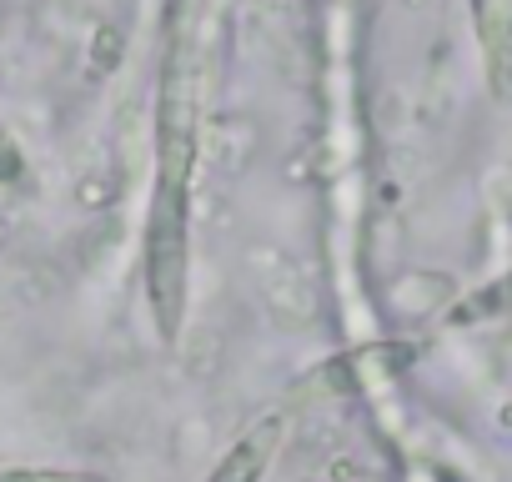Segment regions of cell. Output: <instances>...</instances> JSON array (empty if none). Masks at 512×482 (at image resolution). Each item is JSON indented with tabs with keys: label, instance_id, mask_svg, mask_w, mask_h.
Returning <instances> with one entry per match:
<instances>
[{
	"label": "cell",
	"instance_id": "cell-1",
	"mask_svg": "<svg viewBox=\"0 0 512 482\" xmlns=\"http://www.w3.org/2000/svg\"><path fill=\"white\" fill-rule=\"evenodd\" d=\"M191 186H196V71L186 41H176L156 106V176L141 231V272L156 332L181 337L191 297Z\"/></svg>",
	"mask_w": 512,
	"mask_h": 482
},
{
	"label": "cell",
	"instance_id": "cell-2",
	"mask_svg": "<svg viewBox=\"0 0 512 482\" xmlns=\"http://www.w3.org/2000/svg\"><path fill=\"white\" fill-rule=\"evenodd\" d=\"M287 432H292V417H287V412H262L251 427L236 432V442L221 452V462L211 467L206 482H262L267 467L277 462Z\"/></svg>",
	"mask_w": 512,
	"mask_h": 482
},
{
	"label": "cell",
	"instance_id": "cell-3",
	"mask_svg": "<svg viewBox=\"0 0 512 482\" xmlns=\"http://www.w3.org/2000/svg\"><path fill=\"white\" fill-rule=\"evenodd\" d=\"M482 66L502 101H512V0H477Z\"/></svg>",
	"mask_w": 512,
	"mask_h": 482
},
{
	"label": "cell",
	"instance_id": "cell-4",
	"mask_svg": "<svg viewBox=\"0 0 512 482\" xmlns=\"http://www.w3.org/2000/svg\"><path fill=\"white\" fill-rule=\"evenodd\" d=\"M0 482H111L101 472H76V467H6Z\"/></svg>",
	"mask_w": 512,
	"mask_h": 482
},
{
	"label": "cell",
	"instance_id": "cell-5",
	"mask_svg": "<svg viewBox=\"0 0 512 482\" xmlns=\"http://www.w3.org/2000/svg\"><path fill=\"white\" fill-rule=\"evenodd\" d=\"M21 176H26V156H21L16 136L0 126V181H21Z\"/></svg>",
	"mask_w": 512,
	"mask_h": 482
},
{
	"label": "cell",
	"instance_id": "cell-6",
	"mask_svg": "<svg viewBox=\"0 0 512 482\" xmlns=\"http://www.w3.org/2000/svg\"><path fill=\"white\" fill-rule=\"evenodd\" d=\"M407 482H442V477H437L432 467H412V472H407Z\"/></svg>",
	"mask_w": 512,
	"mask_h": 482
}]
</instances>
